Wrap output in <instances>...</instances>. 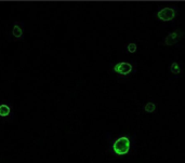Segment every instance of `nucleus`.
<instances>
[{"instance_id":"5","label":"nucleus","mask_w":185,"mask_h":163,"mask_svg":"<svg viewBox=\"0 0 185 163\" xmlns=\"http://www.w3.org/2000/svg\"><path fill=\"white\" fill-rule=\"evenodd\" d=\"M10 113V107L8 105H0V116L7 117Z\"/></svg>"},{"instance_id":"3","label":"nucleus","mask_w":185,"mask_h":163,"mask_svg":"<svg viewBox=\"0 0 185 163\" xmlns=\"http://www.w3.org/2000/svg\"><path fill=\"white\" fill-rule=\"evenodd\" d=\"M114 70L120 75H128L132 71V65L130 63L121 62V63H118L117 65H115Z\"/></svg>"},{"instance_id":"2","label":"nucleus","mask_w":185,"mask_h":163,"mask_svg":"<svg viewBox=\"0 0 185 163\" xmlns=\"http://www.w3.org/2000/svg\"><path fill=\"white\" fill-rule=\"evenodd\" d=\"M157 16H158L159 20H161V21H171V20L174 19L175 16V11L174 9L172 8H165L162 10H160L157 13Z\"/></svg>"},{"instance_id":"6","label":"nucleus","mask_w":185,"mask_h":163,"mask_svg":"<svg viewBox=\"0 0 185 163\" xmlns=\"http://www.w3.org/2000/svg\"><path fill=\"white\" fill-rule=\"evenodd\" d=\"M12 34H13L14 37L16 38H20L23 35V32H22V28L19 26V25H14L13 27V30H12Z\"/></svg>"},{"instance_id":"4","label":"nucleus","mask_w":185,"mask_h":163,"mask_svg":"<svg viewBox=\"0 0 185 163\" xmlns=\"http://www.w3.org/2000/svg\"><path fill=\"white\" fill-rule=\"evenodd\" d=\"M182 36H183L182 30H177V32H171V34L168 35L166 40H165V42H166L167 45H174V43H177V42L182 38Z\"/></svg>"},{"instance_id":"9","label":"nucleus","mask_w":185,"mask_h":163,"mask_svg":"<svg viewBox=\"0 0 185 163\" xmlns=\"http://www.w3.org/2000/svg\"><path fill=\"white\" fill-rule=\"evenodd\" d=\"M128 51H129L130 53H134L136 52V45L135 43H129L128 45Z\"/></svg>"},{"instance_id":"1","label":"nucleus","mask_w":185,"mask_h":163,"mask_svg":"<svg viewBox=\"0 0 185 163\" xmlns=\"http://www.w3.org/2000/svg\"><path fill=\"white\" fill-rule=\"evenodd\" d=\"M113 149H114L115 153L118 155H127L129 152L130 149V140L128 137L122 136L116 140L113 145Z\"/></svg>"},{"instance_id":"7","label":"nucleus","mask_w":185,"mask_h":163,"mask_svg":"<svg viewBox=\"0 0 185 163\" xmlns=\"http://www.w3.org/2000/svg\"><path fill=\"white\" fill-rule=\"evenodd\" d=\"M155 109H156V106H155L154 103L149 102L145 105V111H146V112H154Z\"/></svg>"},{"instance_id":"8","label":"nucleus","mask_w":185,"mask_h":163,"mask_svg":"<svg viewBox=\"0 0 185 163\" xmlns=\"http://www.w3.org/2000/svg\"><path fill=\"white\" fill-rule=\"evenodd\" d=\"M171 72H172V74H174V75L180 74V66L177 65V63H173L171 65Z\"/></svg>"}]
</instances>
